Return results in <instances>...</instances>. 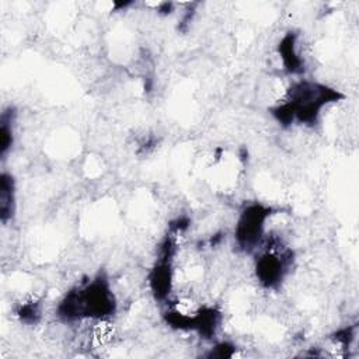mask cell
I'll return each instance as SVG.
<instances>
[{
	"label": "cell",
	"mask_w": 359,
	"mask_h": 359,
	"mask_svg": "<svg viewBox=\"0 0 359 359\" xmlns=\"http://www.w3.org/2000/svg\"><path fill=\"white\" fill-rule=\"evenodd\" d=\"M271 208L259 203L245 206L236 223L234 238L240 250L254 252L265 237V223L271 216Z\"/></svg>",
	"instance_id": "obj_3"
},
{
	"label": "cell",
	"mask_w": 359,
	"mask_h": 359,
	"mask_svg": "<svg viewBox=\"0 0 359 359\" xmlns=\"http://www.w3.org/2000/svg\"><path fill=\"white\" fill-rule=\"evenodd\" d=\"M338 98H341V94L337 90L317 81L302 79L286 90L283 100L271 112L283 126L293 123L314 125L323 108L331 102H337Z\"/></svg>",
	"instance_id": "obj_1"
},
{
	"label": "cell",
	"mask_w": 359,
	"mask_h": 359,
	"mask_svg": "<svg viewBox=\"0 0 359 359\" xmlns=\"http://www.w3.org/2000/svg\"><path fill=\"white\" fill-rule=\"evenodd\" d=\"M279 56L282 59L285 70H287L289 73L297 74L303 72V57L300 56V52L297 49V39L294 34L289 32L282 38L279 43Z\"/></svg>",
	"instance_id": "obj_5"
},
{
	"label": "cell",
	"mask_w": 359,
	"mask_h": 359,
	"mask_svg": "<svg viewBox=\"0 0 359 359\" xmlns=\"http://www.w3.org/2000/svg\"><path fill=\"white\" fill-rule=\"evenodd\" d=\"M116 309V300L107 276L94 278L70 289L57 304V316L65 321L108 320Z\"/></svg>",
	"instance_id": "obj_2"
},
{
	"label": "cell",
	"mask_w": 359,
	"mask_h": 359,
	"mask_svg": "<svg viewBox=\"0 0 359 359\" xmlns=\"http://www.w3.org/2000/svg\"><path fill=\"white\" fill-rule=\"evenodd\" d=\"M15 213V181L10 172L0 175V220L7 224Z\"/></svg>",
	"instance_id": "obj_4"
},
{
	"label": "cell",
	"mask_w": 359,
	"mask_h": 359,
	"mask_svg": "<svg viewBox=\"0 0 359 359\" xmlns=\"http://www.w3.org/2000/svg\"><path fill=\"white\" fill-rule=\"evenodd\" d=\"M15 112L11 107L4 109L0 116V156L4 158L14 143Z\"/></svg>",
	"instance_id": "obj_6"
},
{
	"label": "cell",
	"mask_w": 359,
	"mask_h": 359,
	"mask_svg": "<svg viewBox=\"0 0 359 359\" xmlns=\"http://www.w3.org/2000/svg\"><path fill=\"white\" fill-rule=\"evenodd\" d=\"M17 317L25 324H35L41 317L39 300H28L18 306Z\"/></svg>",
	"instance_id": "obj_7"
}]
</instances>
